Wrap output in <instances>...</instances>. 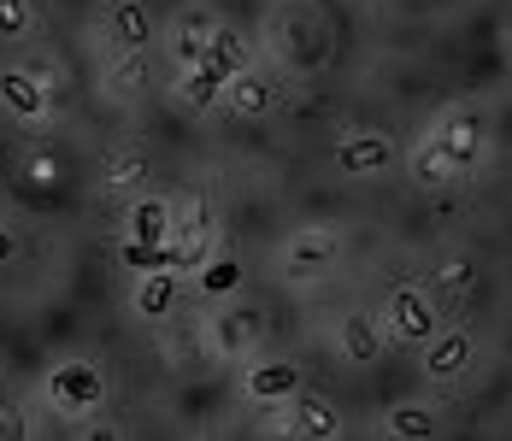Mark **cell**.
<instances>
[{
    "label": "cell",
    "mask_w": 512,
    "mask_h": 441,
    "mask_svg": "<svg viewBox=\"0 0 512 441\" xmlns=\"http://www.w3.org/2000/svg\"><path fill=\"white\" fill-rule=\"evenodd\" d=\"M42 394H48V406L59 418L83 424V418H95L106 406V371L95 359H59L48 371V383H42Z\"/></svg>",
    "instance_id": "obj_1"
},
{
    "label": "cell",
    "mask_w": 512,
    "mask_h": 441,
    "mask_svg": "<svg viewBox=\"0 0 512 441\" xmlns=\"http://www.w3.org/2000/svg\"><path fill=\"white\" fill-rule=\"evenodd\" d=\"M0 106H6V118L12 124H24V130H42L53 118V89L42 71H30V65H0Z\"/></svg>",
    "instance_id": "obj_2"
},
{
    "label": "cell",
    "mask_w": 512,
    "mask_h": 441,
    "mask_svg": "<svg viewBox=\"0 0 512 441\" xmlns=\"http://www.w3.org/2000/svg\"><path fill=\"white\" fill-rule=\"evenodd\" d=\"M259 336H265L259 306L236 300V306L212 312V324H206V353H212V359H224V365H242V359L259 347Z\"/></svg>",
    "instance_id": "obj_3"
},
{
    "label": "cell",
    "mask_w": 512,
    "mask_h": 441,
    "mask_svg": "<svg viewBox=\"0 0 512 441\" xmlns=\"http://www.w3.org/2000/svg\"><path fill=\"white\" fill-rule=\"evenodd\" d=\"M336 259H342V236L336 230H295L283 242V253H277V277L283 283H318Z\"/></svg>",
    "instance_id": "obj_4"
},
{
    "label": "cell",
    "mask_w": 512,
    "mask_h": 441,
    "mask_svg": "<svg viewBox=\"0 0 512 441\" xmlns=\"http://www.w3.org/2000/svg\"><path fill=\"white\" fill-rule=\"evenodd\" d=\"M377 324H383L389 342H412L418 347V342H430V336L442 330V312H436V300H430L424 289H407V283H401V289L389 294V306H383Z\"/></svg>",
    "instance_id": "obj_5"
},
{
    "label": "cell",
    "mask_w": 512,
    "mask_h": 441,
    "mask_svg": "<svg viewBox=\"0 0 512 441\" xmlns=\"http://www.w3.org/2000/svg\"><path fill=\"white\" fill-rule=\"evenodd\" d=\"M424 147H430L454 177H465V171L483 159V118H477V112H448V118L424 136Z\"/></svg>",
    "instance_id": "obj_6"
},
{
    "label": "cell",
    "mask_w": 512,
    "mask_h": 441,
    "mask_svg": "<svg viewBox=\"0 0 512 441\" xmlns=\"http://www.w3.org/2000/svg\"><path fill=\"white\" fill-rule=\"evenodd\" d=\"M271 53L289 59V65H318V59H324V24L312 18L307 6L271 12Z\"/></svg>",
    "instance_id": "obj_7"
},
{
    "label": "cell",
    "mask_w": 512,
    "mask_h": 441,
    "mask_svg": "<svg viewBox=\"0 0 512 441\" xmlns=\"http://www.w3.org/2000/svg\"><path fill=\"white\" fill-rule=\"evenodd\" d=\"M471 359H477V336L471 330H436L430 342H418V365H424V377L436 383V389H448V383H460L465 371H471Z\"/></svg>",
    "instance_id": "obj_8"
},
{
    "label": "cell",
    "mask_w": 512,
    "mask_h": 441,
    "mask_svg": "<svg viewBox=\"0 0 512 441\" xmlns=\"http://www.w3.org/2000/svg\"><path fill=\"white\" fill-rule=\"evenodd\" d=\"M277 406H283V418H277L283 436H307V441H336L342 436V412H336L324 394L295 389L289 400H277Z\"/></svg>",
    "instance_id": "obj_9"
},
{
    "label": "cell",
    "mask_w": 512,
    "mask_h": 441,
    "mask_svg": "<svg viewBox=\"0 0 512 441\" xmlns=\"http://www.w3.org/2000/svg\"><path fill=\"white\" fill-rule=\"evenodd\" d=\"M401 165V142L383 136V130H365V136H342L336 142V171L342 177H383Z\"/></svg>",
    "instance_id": "obj_10"
},
{
    "label": "cell",
    "mask_w": 512,
    "mask_h": 441,
    "mask_svg": "<svg viewBox=\"0 0 512 441\" xmlns=\"http://www.w3.org/2000/svg\"><path fill=\"white\" fill-rule=\"evenodd\" d=\"M124 242H136V247H165L171 242V195L142 189V195L124 200Z\"/></svg>",
    "instance_id": "obj_11"
},
{
    "label": "cell",
    "mask_w": 512,
    "mask_h": 441,
    "mask_svg": "<svg viewBox=\"0 0 512 441\" xmlns=\"http://www.w3.org/2000/svg\"><path fill=\"white\" fill-rule=\"evenodd\" d=\"M224 106H230L236 118H271V112L283 106V89H277L271 77H259V65H248V71H236V77L224 83Z\"/></svg>",
    "instance_id": "obj_12"
},
{
    "label": "cell",
    "mask_w": 512,
    "mask_h": 441,
    "mask_svg": "<svg viewBox=\"0 0 512 441\" xmlns=\"http://www.w3.org/2000/svg\"><path fill=\"white\" fill-rule=\"evenodd\" d=\"M301 365L295 359H254L248 365V377H242V394L248 400H259V406H277V400H289V394L301 389Z\"/></svg>",
    "instance_id": "obj_13"
},
{
    "label": "cell",
    "mask_w": 512,
    "mask_h": 441,
    "mask_svg": "<svg viewBox=\"0 0 512 441\" xmlns=\"http://www.w3.org/2000/svg\"><path fill=\"white\" fill-rule=\"evenodd\" d=\"M201 236H218V212H212V200L201 189H189V195L171 200V253L201 242Z\"/></svg>",
    "instance_id": "obj_14"
},
{
    "label": "cell",
    "mask_w": 512,
    "mask_h": 441,
    "mask_svg": "<svg viewBox=\"0 0 512 441\" xmlns=\"http://www.w3.org/2000/svg\"><path fill=\"white\" fill-rule=\"evenodd\" d=\"M177 294H183V277H177V271H142V277H136V294H130V312L148 318V324H159V318L177 312Z\"/></svg>",
    "instance_id": "obj_15"
},
{
    "label": "cell",
    "mask_w": 512,
    "mask_h": 441,
    "mask_svg": "<svg viewBox=\"0 0 512 441\" xmlns=\"http://www.w3.org/2000/svg\"><path fill=\"white\" fill-rule=\"evenodd\" d=\"M336 347H342V359H354V365H377L383 347H389V336H383V324H377L371 312H348V318L336 324Z\"/></svg>",
    "instance_id": "obj_16"
},
{
    "label": "cell",
    "mask_w": 512,
    "mask_h": 441,
    "mask_svg": "<svg viewBox=\"0 0 512 441\" xmlns=\"http://www.w3.org/2000/svg\"><path fill=\"white\" fill-rule=\"evenodd\" d=\"M101 189L112 195H142V189H154V159L148 153H136V147H124V153H106L101 165Z\"/></svg>",
    "instance_id": "obj_17"
},
{
    "label": "cell",
    "mask_w": 512,
    "mask_h": 441,
    "mask_svg": "<svg viewBox=\"0 0 512 441\" xmlns=\"http://www.w3.org/2000/svg\"><path fill=\"white\" fill-rule=\"evenodd\" d=\"M212 12L206 6H189V12H177V24H171V53H177V65L183 71H195L206 65V36H212Z\"/></svg>",
    "instance_id": "obj_18"
},
{
    "label": "cell",
    "mask_w": 512,
    "mask_h": 441,
    "mask_svg": "<svg viewBox=\"0 0 512 441\" xmlns=\"http://www.w3.org/2000/svg\"><path fill=\"white\" fill-rule=\"evenodd\" d=\"M106 24H112V48L118 53H148V42H154V18H148L142 0H112Z\"/></svg>",
    "instance_id": "obj_19"
},
{
    "label": "cell",
    "mask_w": 512,
    "mask_h": 441,
    "mask_svg": "<svg viewBox=\"0 0 512 441\" xmlns=\"http://www.w3.org/2000/svg\"><path fill=\"white\" fill-rule=\"evenodd\" d=\"M206 65H218L224 77H236V71H248L254 65V48H248V36L236 30V24H212V36H206Z\"/></svg>",
    "instance_id": "obj_20"
},
{
    "label": "cell",
    "mask_w": 512,
    "mask_h": 441,
    "mask_svg": "<svg viewBox=\"0 0 512 441\" xmlns=\"http://www.w3.org/2000/svg\"><path fill=\"white\" fill-rule=\"evenodd\" d=\"M383 430L401 436V441H430V436H442V412L424 406V400H401V406H389Z\"/></svg>",
    "instance_id": "obj_21"
},
{
    "label": "cell",
    "mask_w": 512,
    "mask_h": 441,
    "mask_svg": "<svg viewBox=\"0 0 512 441\" xmlns=\"http://www.w3.org/2000/svg\"><path fill=\"white\" fill-rule=\"evenodd\" d=\"M224 71L218 65H195V71H183L177 77V100L189 106V112H212V106H224Z\"/></svg>",
    "instance_id": "obj_22"
},
{
    "label": "cell",
    "mask_w": 512,
    "mask_h": 441,
    "mask_svg": "<svg viewBox=\"0 0 512 441\" xmlns=\"http://www.w3.org/2000/svg\"><path fill=\"white\" fill-rule=\"evenodd\" d=\"M148 83H154L148 53H118V59H112V71H106V95H112V100H142V95H148Z\"/></svg>",
    "instance_id": "obj_23"
},
{
    "label": "cell",
    "mask_w": 512,
    "mask_h": 441,
    "mask_svg": "<svg viewBox=\"0 0 512 441\" xmlns=\"http://www.w3.org/2000/svg\"><path fill=\"white\" fill-rule=\"evenodd\" d=\"M195 289H201L206 300H230V294L242 289V259H236V253H212L201 271H195Z\"/></svg>",
    "instance_id": "obj_24"
},
{
    "label": "cell",
    "mask_w": 512,
    "mask_h": 441,
    "mask_svg": "<svg viewBox=\"0 0 512 441\" xmlns=\"http://www.w3.org/2000/svg\"><path fill=\"white\" fill-rule=\"evenodd\" d=\"M36 30V0H0V42H24Z\"/></svg>",
    "instance_id": "obj_25"
},
{
    "label": "cell",
    "mask_w": 512,
    "mask_h": 441,
    "mask_svg": "<svg viewBox=\"0 0 512 441\" xmlns=\"http://www.w3.org/2000/svg\"><path fill=\"white\" fill-rule=\"evenodd\" d=\"M118 259H124L136 277H142V271H171V242H165V247H136V242H124V247H118Z\"/></svg>",
    "instance_id": "obj_26"
},
{
    "label": "cell",
    "mask_w": 512,
    "mask_h": 441,
    "mask_svg": "<svg viewBox=\"0 0 512 441\" xmlns=\"http://www.w3.org/2000/svg\"><path fill=\"white\" fill-rule=\"evenodd\" d=\"M412 171H418V183H430V189H448V183H460V177H454V171H448V165H442V159H436L424 142L412 147Z\"/></svg>",
    "instance_id": "obj_27"
},
{
    "label": "cell",
    "mask_w": 512,
    "mask_h": 441,
    "mask_svg": "<svg viewBox=\"0 0 512 441\" xmlns=\"http://www.w3.org/2000/svg\"><path fill=\"white\" fill-rule=\"evenodd\" d=\"M18 177H24V183H42V189H48L53 177H59V165H53V153H48V147H36V153H24Z\"/></svg>",
    "instance_id": "obj_28"
},
{
    "label": "cell",
    "mask_w": 512,
    "mask_h": 441,
    "mask_svg": "<svg viewBox=\"0 0 512 441\" xmlns=\"http://www.w3.org/2000/svg\"><path fill=\"white\" fill-rule=\"evenodd\" d=\"M471 277H477V265H471L465 253L454 259V265H442V271H436V283H442V289H454V294H460V289H471Z\"/></svg>",
    "instance_id": "obj_29"
},
{
    "label": "cell",
    "mask_w": 512,
    "mask_h": 441,
    "mask_svg": "<svg viewBox=\"0 0 512 441\" xmlns=\"http://www.w3.org/2000/svg\"><path fill=\"white\" fill-rule=\"evenodd\" d=\"M12 259H18V236L0 224V265H12Z\"/></svg>",
    "instance_id": "obj_30"
}]
</instances>
